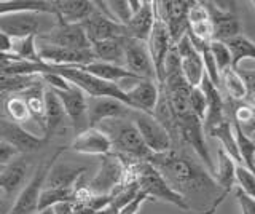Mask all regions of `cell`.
<instances>
[{
    "instance_id": "6da1fadb",
    "label": "cell",
    "mask_w": 255,
    "mask_h": 214,
    "mask_svg": "<svg viewBox=\"0 0 255 214\" xmlns=\"http://www.w3.org/2000/svg\"><path fill=\"white\" fill-rule=\"evenodd\" d=\"M147 163L161 173V176L169 182L172 189L183 197L187 192L198 194L219 189L207 170L188 160L187 157L177 154L174 149L159 155H151Z\"/></svg>"
},
{
    "instance_id": "7a4b0ae2",
    "label": "cell",
    "mask_w": 255,
    "mask_h": 214,
    "mask_svg": "<svg viewBox=\"0 0 255 214\" xmlns=\"http://www.w3.org/2000/svg\"><path fill=\"white\" fill-rule=\"evenodd\" d=\"M99 126V130L110 138L112 152L114 154L134 162H148L151 154L140 139L139 131L135 130L131 118L104 122Z\"/></svg>"
},
{
    "instance_id": "3957f363",
    "label": "cell",
    "mask_w": 255,
    "mask_h": 214,
    "mask_svg": "<svg viewBox=\"0 0 255 214\" xmlns=\"http://www.w3.org/2000/svg\"><path fill=\"white\" fill-rule=\"evenodd\" d=\"M135 182H137L140 192L148 197V200L164 202L177 206L182 211H190L187 198L172 189L169 182L161 176V173L150 163L139 162L135 165Z\"/></svg>"
},
{
    "instance_id": "277c9868",
    "label": "cell",
    "mask_w": 255,
    "mask_h": 214,
    "mask_svg": "<svg viewBox=\"0 0 255 214\" xmlns=\"http://www.w3.org/2000/svg\"><path fill=\"white\" fill-rule=\"evenodd\" d=\"M134 160H128L114 152L102 157L101 168L94 174V178L88 182L86 190L93 195H112L115 189L123 184L126 170Z\"/></svg>"
},
{
    "instance_id": "5b68a950",
    "label": "cell",
    "mask_w": 255,
    "mask_h": 214,
    "mask_svg": "<svg viewBox=\"0 0 255 214\" xmlns=\"http://www.w3.org/2000/svg\"><path fill=\"white\" fill-rule=\"evenodd\" d=\"M131 120L151 155H159L172 150V136L153 115L132 110Z\"/></svg>"
},
{
    "instance_id": "8992f818",
    "label": "cell",
    "mask_w": 255,
    "mask_h": 214,
    "mask_svg": "<svg viewBox=\"0 0 255 214\" xmlns=\"http://www.w3.org/2000/svg\"><path fill=\"white\" fill-rule=\"evenodd\" d=\"M64 150H66V147L58 149L50 160L43 162L38 166L37 171L34 173V176H32V179L21 189V192L18 194V197H16L14 203L11 205L10 214H34L38 211V197L45 186L46 174Z\"/></svg>"
},
{
    "instance_id": "52a82bcc",
    "label": "cell",
    "mask_w": 255,
    "mask_h": 214,
    "mask_svg": "<svg viewBox=\"0 0 255 214\" xmlns=\"http://www.w3.org/2000/svg\"><path fill=\"white\" fill-rule=\"evenodd\" d=\"M35 42L38 45H53L70 50L91 48V43L88 42L82 24H67V22L58 19H56V24L50 30H45L43 34L37 35Z\"/></svg>"
},
{
    "instance_id": "ba28073f",
    "label": "cell",
    "mask_w": 255,
    "mask_h": 214,
    "mask_svg": "<svg viewBox=\"0 0 255 214\" xmlns=\"http://www.w3.org/2000/svg\"><path fill=\"white\" fill-rule=\"evenodd\" d=\"M174 134L182 139V142H185L187 146H190L195 150V154L201 158L203 163L206 165L207 173L214 176L215 171V165L212 162V158L209 155V150H207V146L204 142V130H203V122L199 120L198 117H195L193 114L182 118V120L175 122V128H174Z\"/></svg>"
},
{
    "instance_id": "9c48e42d",
    "label": "cell",
    "mask_w": 255,
    "mask_h": 214,
    "mask_svg": "<svg viewBox=\"0 0 255 214\" xmlns=\"http://www.w3.org/2000/svg\"><path fill=\"white\" fill-rule=\"evenodd\" d=\"M48 13L40 11H11L0 14V32L11 40L42 34V16Z\"/></svg>"
},
{
    "instance_id": "30bf717a",
    "label": "cell",
    "mask_w": 255,
    "mask_h": 214,
    "mask_svg": "<svg viewBox=\"0 0 255 214\" xmlns=\"http://www.w3.org/2000/svg\"><path fill=\"white\" fill-rule=\"evenodd\" d=\"M145 45L150 54L151 64H153L156 83L161 86L164 80V61H166L167 53L172 48V43H171L169 34H167L164 21L159 18L158 11L155 13V22L148 34V38L145 40Z\"/></svg>"
},
{
    "instance_id": "8fae6325",
    "label": "cell",
    "mask_w": 255,
    "mask_h": 214,
    "mask_svg": "<svg viewBox=\"0 0 255 214\" xmlns=\"http://www.w3.org/2000/svg\"><path fill=\"white\" fill-rule=\"evenodd\" d=\"M37 53L40 62L56 67H82L94 61L91 48L70 50V48H61V46L37 43Z\"/></svg>"
},
{
    "instance_id": "7c38bea8",
    "label": "cell",
    "mask_w": 255,
    "mask_h": 214,
    "mask_svg": "<svg viewBox=\"0 0 255 214\" xmlns=\"http://www.w3.org/2000/svg\"><path fill=\"white\" fill-rule=\"evenodd\" d=\"M172 48L179 56V66L183 80H185V83L190 88H196V86L201 85L204 78V67H203L201 56L195 50V46L191 45L187 34L177 43L172 45Z\"/></svg>"
},
{
    "instance_id": "4fadbf2b",
    "label": "cell",
    "mask_w": 255,
    "mask_h": 214,
    "mask_svg": "<svg viewBox=\"0 0 255 214\" xmlns=\"http://www.w3.org/2000/svg\"><path fill=\"white\" fill-rule=\"evenodd\" d=\"M190 5L191 2H183V0L156 2V11L159 14V18L164 21L172 45L177 43L180 38L187 34V30H188L187 13H188Z\"/></svg>"
},
{
    "instance_id": "5bb4252c",
    "label": "cell",
    "mask_w": 255,
    "mask_h": 214,
    "mask_svg": "<svg viewBox=\"0 0 255 214\" xmlns=\"http://www.w3.org/2000/svg\"><path fill=\"white\" fill-rule=\"evenodd\" d=\"M131 114L132 109L114 98H90L86 101V115L90 128H98L104 122L128 118L131 117Z\"/></svg>"
},
{
    "instance_id": "9a60e30c",
    "label": "cell",
    "mask_w": 255,
    "mask_h": 214,
    "mask_svg": "<svg viewBox=\"0 0 255 214\" xmlns=\"http://www.w3.org/2000/svg\"><path fill=\"white\" fill-rule=\"evenodd\" d=\"M123 50H125V64L126 69L137 75L142 80H155V70L151 64L150 54L147 50L145 42L135 40L131 37L123 38Z\"/></svg>"
},
{
    "instance_id": "2e32d148",
    "label": "cell",
    "mask_w": 255,
    "mask_h": 214,
    "mask_svg": "<svg viewBox=\"0 0 255 214\" xmlns=\"http://www.w3.org/2000/svg\"><path fill=\"white\" fill-rule=\"evenodd\" d=\"M53 91L59 98L64 114L70 118V122L75 128V133L78 134L85 131L86 128H90V125H88V115H86V101H88L86 94L70 83L66 90H53Z\"/></svg>"
},
{
    "instance_id": "e0dca14e",
    "label": "cell",
    "mask_w": 255,
    "mask_h": 214,
    "mask_svg": "<svg viewBox=\"0 0 255 214\" xmlns=\"http://www.w3.org/2000/svg\"><path fill=\"white\" fill-rule=\"evenodd\" d=\"M212 22V40L225 43L241 34V22L228 10H222L215 2H203Z\"/></svg>"
},
{
    "instance_id": "ac0fdd59",
    "label": "cell",
    "mask_w": 255,
    "mask_h": 214,
    "mask_svg": "<svg viewBox=\"0 0 255 214\" xmlns=\"http://www.w3.org/2000/svg\"><path fill=\"white\" fill-rule=\"evenodd\" d=\"M82 27L85 30V35L88 42L91 45L98 43L107 38H115V37H126V29L125 26L118 24V22L112 21L110 18L104 16L101 11L94 8L91 16H88L83 22Z\"/></svg>"
},
{
    "instance_id": "d6986e66",
    "label": "cell",
    "mask_w": 255,
    "mask_h": 214,
    "mask_svg": "<svg viewBox=\"0 0 255 214\" xmlns=\"http://www.w3.org/2000/svg\"><path fill=\"white\" fill-rule=\"evenodd\" d=\"M0 141L13 146L19 154L37 150L48 142L45 136L43 138L34 136V134L24 130L21 125L11 120H0Z\"/></svg>"
},
{
    "instance_id": "ffe728a7",
    "label": "cell",
    "mask_w": 255,
    "mask_h": 214,
    "mask_svg": "<svg viewBox=\"0 0 255 214\" xmlns=\"http://www.w3.org/2000/svg\"><path fill=\"white\" fill-rule=\"evenodd\" d=\"M69 149L72 152L83 155H99L104 157L112 152V142L106 133L99 128H86L78 133L75 139L70 142Z\"/></svg>"
},
{
    "instance_id": "44dd1931",
    "label": "cell",
    "mask_w": 255,
    "mask_h": 214,
    "mask_svg": "<svg viewBox=\"0 0 255 214\" xmlns=\"http://www.w3.org/2000/svg\"><path fill=\"white\" fill-rule=\"evenodd\" d=\"M123 93L129 99L132 110L153 115L159 99V85L155 80H139L131 88L123 90Z\"/></svg>"
},
{
    "instance_id": "7402d4cb",
    "label": "cell",
    "mask_w": 255,
    "mask_h": 214,
    "mask_svg": "<svg viewBox=\"0 0 255 214\" xmlns=\"http://www.w3.org/2000/svg\"><path fill=\"white\" fill-rule=\"evenodd\" d=\"M51 5L54 18L67 24H82L94 11V3L86 0H54Z\"/></svg>"
},
{
    "instance_id": "603a6c76",
    "label": "cell",
    "mask_w": 255,
    "mask_h": 214,
    "mask_svg": "<svg viewBox=\"0 0 255 214\" xmlns=\"http://www.w3.org/2000/svg\"><path fill=\"white\" fill-rule=\"evenodd\" d=\"M86 173L83 166H75L70 163L54 162L45 179L43 187L51 189H75L80 182V178Z\"/></svg>"
},
{
    "instance_id": "cb8c5ba5",
    "label": "cell",
    "mask_w": 255,
    "mask_h": 214,
    "mask_svg": "<svg viewBox=\"0 0 255 214\" xmlns=\"http://www.w3.org/2000/svg\"><path fill=\"white\" fill-rule=\"evenodd\" d=\"M155 13H156V2H148L143 0L140 10L132 14L129 22L125 26L126 37L135 38V40L145 42L148 38V34L155 22Z\"/></svg>"
},
{
    "instance_id": "d4e9b609",
    "label": "cell",
    "mask_w": 255,
    "mask_h": 214,
    "mask_svg": "<svg viewBox=\"0 0 255 214\" xmlns=\"http://www.w3.org/2000/svg\"><path fill=\"white\" fill-rule=\"evenodd\" d=\"M78 69L96 77V78H99V80H102V82H107V83L117 85V86H120V83L125 82V80L139 78L137 75L129 72L125 66H115V64H109V62H101V61H93V62H90V64L82 66Z\"/></svg>"
},
{
    "instance_id": "484cf974",
    "label": "cell",
    "mask_w": 255,
    "mask_h": 214,
    "mask_svg": "<svg viewBox=\"0 0 255 214\" xmlns=\"http://www.w3.org/2000/svg\"><path fill=\"white\" fill-rule=\"evenodd\" d=\"M43 102H45V114H43V128H45V138L50 139L51 134L59 128L61 123L64 122V109L61 106L59 98L56 96V93L51 88L43 90Z\"/></svg>"
},
{
    "instance_id": "4316f807",
    "label": "cell",
    "mask_w": 255,
    "mask_h": 214,
    "mask_svg": "<svg viewBox=\"0 0 255 214\" xmlns=\"http://www.w3.org/2000/svg\"><path fill=\"white\" fill-rule=\"evenodd\" d=\"M123 38L125 37H115L107 38L98 43L91 45V53L94 61L109 62V64L122 66L125 62V50H123Z\"/></svg>"
},
{
    "instance_id": "83f0119b",
    "label": "cell",
    "mask_w": 255,
    "mask_h": 214,
    "mask_svg": "<svg viewBox=\"0 0 255 214\" xmlns=\"http://www.w3.org/2000/svg\"><path fill=\"white\" fill-rule=\"evenodd\" d=\"M230 59H231V69H238L239 62L244 59H255V45L251 38H247L246 35L239 34L233 38H230L228 42H225Z\"/></svg>"
},
{
    "instance_id": "f1b7e54d",
    "label": "cell",
    "mask_w": 255,
    "mask_h": 214,
    "mask_svg": "<svg viewBox=\"0 0 255 214\" xmlns=\"http://www.w3.org/2000/svg\"><path fill=\"white\" fill-rule=\"evenodd\" d=\"M26 181V168L22 165H8L0 173V194L10 197L22 189Z\"/></svg>"
},
{
    "instance_id": "f546056e",
    "label": "cell",
    "mask_w": 255,
    "mask_h": 214,
    "mask_svg": "<svg viewBox=\"0 0 255 214\" xmlns=\"http://www.w3.org/2000/svg\"><path fill=\"white\" fill-rule=\"evenodd\" d=\"M43 83L42 80H38L32 86H29L27 90L22 91V99L26 102V106L29 109L30 118L40 122L43 125V114H45V102H43V86L40 85Z\"/></svg>"
},
{
    "instance_id": "4dcf8cb0",
    "label": "cell",
    "mask_w": 255,
    "mask_h": 214,
    "mask_svg": "<svg viewBox=\"0 0 255 214\" xmlns=\"http://www.w3.org/2000/svg\"><path fill=\"white\" fill-rule=\"evenodd\" d=\"M11 11H40L54 16L51 2H43V0H0V14Z\"/></svg>"
},
{
    "instance_id": "1f68e13d",
    "label": "cell",
    "mask_w": 255,
    "mask_h": 214,
    "mask_svg": "<svg viewBox=\"0 0 255 214\" xmlns=\"http://www.w3.org/2000/svg\"><path fill=\"white\" fill-rule=\"evenodd\" d=\"M233 136H235V144L238 149V155L241 158L243 165L246 168L254 171V157H255V141L254 138L247 136V134L239 128L238 125L233 123Z\"/></svg>"
},
{
    "instance_id": "d6a6232c",
    "label": "cell",
    "mask_w": 255,
    "mask_h": 214,
    "mask_svg": "<svg viewBox=\"0 0 255 214\" xmlns=\"http://www.w3.org/2000/svg\"><path fill=\"white\" fill-rule=\"evenodd\" d=\"M220 83H223L227 93L230 94V98L235 102H243V101L247 102V90L238 70L231 67L225 69L220 74Z\"/></svg>"
},
{
    "instance_id": "836d02e7",
    "label": "cell",
    "mask_w": 255,
    "mask_h": 214,
    "mask_svg": "<svg viewBox=\"0 0 255 214\" xmlns=\"http://www.w3.org/2000/svg\"><path fill=\"white\" fill-rule=\"evenodd\" d=\"M235 102V101H233ZM231 117H233V123L238 125L247 136L252 138L254 134V104L249 102H235L233 110H231Z\"/></svg>"
},
{
    "instance_id": "e575fe53",
    "label": "cell",
    "mask_w": 255,
    "mask_h": 214,
    "mask_svg": "<svg viewBox=\"0 0 255 214\" xmlns=\"http://www.w3.org/2000/svg\"><path fill=\"white\" fill-rule=\"evenodd\" d=\"M37 35H30V37H24L18 38V40H13L11 45V54L16 58H19L21 61H27V62H40L38 59V53H37V42H35Z\"/></svg>"
},
{
    "instance_id": "d590c367",
    "label": "cell",
    "mask_w": 255,
    "mask_h": 214,
    "mask_svg": "<svg viewBox=\"0 0 255 214\" xmlns=\"http://www.w3.org/2000/svg\"><path fill=\"white\" fill-rule=\"evenodd\" d=\"M5 112L10 117L11 122L18 125L30 120V114L26 102H24L22 96H18V94H13V96L5 99Z\"/></svg>"
},
{
    "instance_id": "8d00e7d4",
    "label": "cell",
    "mask_w": 255,
    "mask_h": 214,
    "mask_svg": "<svg viewBox=\"0 0 255 214\" xmlns=\"http://www.w3.org/2000/svg\"><path fill=\"white\" fill-rule=\"evenodd\" d=\"M235 184H238V189H241L243 192L247 195L254 197L255 192V178H254V171L249 168H246L244 165H236L235 170Z\"/></svg>"
},
{
    "instance_id": "74e56055",
    "label": "cell",
    "mask_w": 255,
    "mask_h": 214,
    "mask_svg": "<svg viewBox=\"0 0 255 214\" xmlns=\"http://www.w3.org/2000/svg\"><path fill=\"white\" fill-rule=\"evenodd\" d=\"M209 51L212 54V58L215 61V66H217L219 74H222L223 70L231 67V59H230V53L225 43L217 42V40H212L209 43Z\"/></svg>"
},
{
    "instance_id": "f35d334b",
    "label": "cell",
    "mask_w": 255,
    "mask_h": 214,
    "mask_svg": "<svg viewBox=\"0 0 255 214\" xmlns=\"http://www.w3.org/2000/svg\"><path fill=\"white\" fill-rule=\"evenodd\" d=\"M206 107H207V101L203 90L196 86V88H190V109L193 112L195 117H198L199 120H204L206 115Z\"/></svg>"
},
{
    "instance_id": "ab89813d",
    "label": "cell",
    "mask_w": 255,
    "mask_h": 214,
    "mask_svg": "<svg viewBox=\"0 0 255 214\" xmlns=\"http://www.w3.org/2000/svg\"><path fill=\"white\" fill-rule=\"evenodd\" d=\"M235 195L236 200L239 203V208H241L243 214H255V200L254 197L247 195L246 192H243L241 189L235 187Z\"/></svg>"
},
{
    "instance_id": "60d3db41",
    "label": "cell",
    "mask_w": 255,
    "mask_h": 214,
    "mask_svg": "<svg viewBox=\"0 0 255 214\" xmlns=\"http://www.w3.org/2000/svg\"><path fill=\"white\" fill-rule=\"evenodd\" d=\"M18 155H19V152L13 146L6 144V142H3V141H0V166L11 165V160Z\"/></svg>"
},
{
    "instance_id": "b9f144b4",
    "label": "cell",
    "mask_w": 255,
    "mask_h": 214,
    "mask_svg": "<svg viewBox=\"0 0 255 214\" xmlns=\"http://www.w3.org/2000/svg\"><path fill=\"white\" fill-rule=\"evenodd\" d=\"M74 205H75V202H61V203L53 205L51 210L54 214H70L74 211Z\"/></svg>"
},
{
    "instance_id": "7bdbcfd3",
    "label": "cell",
    "mask_w": 255,
    "mask_h": 214,
    "mask_svg": "<svg viewBox=\"0 0 255 214\" xmlns=\"http://www.w3.org/2000/svg\"><path fill=\"white\" fill-rule=\"evenodd\" d=\"M11 45H13V40L8 35H5L3 32H0V53L3 54H8L11 51Z\"/></svg>"
},
{
    "instance_id": "ee69618b",
    "label": "cell",
    "mask_w": 255,
    "mask_h": 214,
    "mask_svg": "<svg viewBox=\"0 0 255 214\" xmlns=\"http://www.w3.org/2000/svg\"><path fill=\"white\" fill-rule=\"evenodd\" d=\"M10 210H11V205L8 202V198L0 197V214H10Z\"/></svg>"
},
{
    "instance_id": "f6af8a7d",
    "label": "cell",
    "mask_w": 255,
    "mask_h": 214,
    "mask_svg": "<svg viewBox=\"0 0 255 214\" xmlns=\"http://www.w3.org/2000/svg\"><path fill=\"white\" fill-rule=\"evenodd\" d=\"M94 214H117V211L109 205L107 208H104V210H101V211H98V213H94Z\"/></svg>"
},
{
    "instance_id": "bcb514c9",
    "label": "cell",
    "mask_w": 255,
    "mask_h": 214,
    "mask_svg": "<svg viewBox=\"0 0 255 214\" xmlns=\"http://www.w3.org/2000/svg\"><path fill=\"white\" fill-rule=\"evenodd\" d=\"M34 214H54V213H53L51 208H45V210H38V211L34 213Z\"/></svg>"
},
{
    "instance_id": "7dc6e473",
    "label": "cell",
    "mask_w": 255,
    "mask_h": 214,
    "mask_svg": "<svg viewBox=\"0 0 255 214\" xmlns=\"http://www.w3.org/2000/svg\"><path fill=\"white\" fill-rule=\"evenodd\" d=\"M3 168H5V166H0V173H2V171H3Z\"/></svg>"
}]
</instances>
